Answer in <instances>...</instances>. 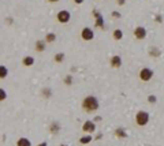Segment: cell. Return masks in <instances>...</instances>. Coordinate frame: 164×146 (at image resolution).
Returning a JSON list of instances; mask_svg holds the SVG:
<instances>
[{
	"label": "cell",
	"instance_id": "cell-6",
	"mask_svg": "<svg viewBox=\"0 0 164 146\" xmlns=\"http://www.w3.org/2000/svg\"><path fill=\"white\" fill-rule=\"evenodd\" d=\"M79 37L82 38V41H93V38H95V32H93L92 28L85 26V28H82Z\"/></svg>",
	"mask_w": 164,
	"mask_h": 146
},
{
	"label": "cell",
	"instance_id": "cell-16",
	"mask_svg": "<svg viewBox=\"0 0 164 146\" xmlns=\"http://www.w3.org/2000/svg\"><path fill=\"white\" fill-rule=\"evenodd\" d=\"M17 146H32V142L29 138L26 137H21L17 139Z\"/></svg>",
	"mask_w": 164,
	"mask_h": 146
},
{
	"label": "cell",
	"instance_id": "cell-29",
	"mask_svg": "<svg viewBox=\"0 0 164 146\" xmlns=\"http://www.w3.org/2000/svg\"><path fill=\"white\" fill-rule=\"evenodd\" d=\"M101 138H103V134H101V133H99L97 135H96L95 138H93V139H96V141H100V139H101Z\"/></svg>",
	"mask_w": 164,
	"mask_h": 146
},
{
	"label": "cell",
	"instance_id": "cell-23",
	"mask_svg": "<svg viewBox=\"0 0 164 146\" xmlns=\"http://www.w3.org/2000/svg\"><path fill=\"white\" fill-rule=\"evenodd\" d=\"M7 97H8V94H7L6 89L0 88V103H3V101H6V100H7Z\"/></svg>",
	"mask_w": 164,
	"mask_h": 146
},
{
	"label": "cell",
	"instance_id": "cell-19",
	"mask_svg": "<svg viewBox=\"0 0 164 146\" xmlns=\"http://www.w3.org/2000/svg\"><path fill=\"white\" fill-rule=\"evenodd\" d=\"M64 59H66L64 52H58V53L54 55V62L55 63H63L64 62Z\"/></svg>",
	"mask_w": 164,
	"mask_h": 146
},
{
	"label": "cell",
	"instance_id": "cell-21",
	"mask_svg": "<svg viewBox=\"0 0 164 146\" xmlns=\"http://www.w3.org/2000/svg\"><path fill=\"white\" fill-rule=\"evenodd\" d=\"M8 77V68L4 64H0V79H6Z\"/></svg>",
	"mask_w": 164,
	"mask_h": 146
},
{
	"label": "cell",
	"instance_id": "cell-5",
	"mask_svg": "<svg viewBox=\"0 0 164 146\" xmlns=\"http://www.w3.org/2000/svg\"><path fill=\"white\" fill-rule=\"evenodd\" d=\"M92 15H93V18H95V28L104 30V29H105V26H104V17L101 15V13L97 11V10H93L92 11Z\"/></svg>",
	"mask_w": 164,
	"mask_h": 146
},
{
	"label": "cell",
	"instance_id": "cell-25",
	"mask_svg": "<svg viewBox=\"0 0 164 146\" xmlns=\"http://www.w3.org/2000/svg\"><path fill=\"white\" fill-rule=\"evenodd\" d=\"M111 17H112L114 19H120V18H122V14L119 13V11H111Z\"/></svg>",
	"mask_w": 164,
	"mask_h": 146
},
{
	"label": "cell",
	"instance_id": "cell-32",
	"mask_svg": "<svg viewBox=\"0 0 164 146\" xmlns=\"http://www.w3.org/2000/svg\"><path fill=\"white\" fill-rule=\"evenodd\" d=\"M37 146H48V142L47 141H43V142H40Z\"/></svg>",
	"mask_w": 164,
	"mask_h": 146
},
{
	"label": "cell",
	"instance_id": "cell-15",
	"mask_svg": "<svg viewBox=\"0 0 164 146\" xmlns=\"http://www.w3.org/2000/svg\"><path fill=\"white\" fill-rule=\"evenodd\" d=\"M40 94H41V97H44V98L49 100L54 93H52V89L51 88H43V89H41V92H40Z\"/></svg>",
	"mask_w": 164,
	"mask_h": 146
},
{
	"label": "cell",
	"instance_id": "cell-9",
	"mask_svg": "<svg viewBox=\"0 0 164 146\" xmlns=\"http://www.w3.org/2000/svg\"><path fill=\"white\" fill-rule=\"evenodd\" d=\"M60 131H62V126L59 122H52L49 127H48V133H49L51 135H58Z\"/></svg>",
	"mask_w": 164,
	"mask_h": 146
},
{
	"label": "cell",
	"instance_id": "cell-18",
	"mask_svg": "<svg viewBox=\"0 0 164 146\" xmlns=\"http://www.w3.org/2000/svg\"><path fill=\"white\" fill-rule=\"evenodd\" d=\"M44 41H45L47 44H52V43H55V41H56V34H55L54 32L47 33V34H45V38H44Z\"/></svg>",
	"mask_w": 164,
	"mask_h": 146
},
{
	"label": "cell",
	"instance_id": "cell-26",
	"mask_svg": "<svg viewBox=\"0 0 164 146\" xmlns=\"http://www.w3.org/2000/svg\"><path fill=\"white\" fill-rule=\"evenodd\" d=\"M101 120H103V118H101V116H99V115H96L95 118H93V122H95V123H100Z\"/></svg>",
	"mask_w": 164,
	"mask_h": 146
},
{
	"label": "cell",
	"instance_id": "cell-7",
	"mask_svg": "<svg viewBox=\"0 0 164 146\" xmlns=\"http://www.w3.org/2000/svg\"><path fill=\"white\" fill-rule=\"evenodd\" d=\"M133 36H134V38H136V40L142 41V40L146 38V36H148V30L144 28V26H137V28L133 30Z\"/></svg>",
	"mask_w": 164,
	"mask_h": 146
},
{
	"label": "cell",
	"instance_id": "cell-11",
	"mask_svg": "<svg viewBox=\"0 0 164 146\" xmlns=\"http://www.w3.org/2000/svg\"><path fill=\"white\" fill-rule=\"evenodd\" d=\"M45 48H47V43L44 40H37L34 43V51L37 53H43L45 51Z\"/></svg>",
	"mask_w": 164,
	"mask_h": 146
},
{
	"label": "cell",
	"instance_id": "cell-3",
	"mask_svg": "<svg viewBox=\"0 0 164 146\" xmlns=\"http://www.w3.org/2000/svg\"><path fill=\"white\" fill-rule=\"evenodd\" d=\"M155 75V73H153V70L152 68H149V67H142L140 71H138V78H140V81L141 82H149L153 78Z\"/></svg>",
	"mask_w": 164,
	"mask_h": 146
},
{
	"label": "cell",
	"instance_id": "cell-10",
	"mask_svg": "<svg viewBox=\"0 0 164 146\" xmlns=\"http://www.w3.org/2000/svg\"><path fill=\"white\" fill-rule=\"evenodd\" d=\"M122 58L119 55H114V56H111V59H110V66L112 67V68H120L122 67Z\"/></svg>",
	"mask_w": 164,
	"mask_h": 146
},
{
	"label": "cell",
	"instance_id": "cell-24",
	"mask_svg": "<svg viewBox=\"0 0 164 146\" xmlns=\"http://www.w3.org/2000/svg\"><path fill=\"white\" fill-rule=\"evenodd\" d=\"M146 100H148V103L151 104V105H155V104L157 103V97H156L155 94H149Z\"/></svg>",
	"mask_w": 164,
	"mask_h": 146
},
{
	"label": "cell",
	"instance_id": "cell-13",
	"mask_svg": "<svg viewBox=\"0 0 164 146\" xmlns=\"http://www.w3.org/2000/svg\"><path fill=\"white\" fill-rule=\"evenodd\" d=\"M34 63H36V59L33 56H23L22 58V66L25 67H32L34 66Z\"/></svg>",
	"mask_w": 164,
	"mask_h": 146
},
{
	"label": "cell",
	"instance_id": "cell-14",
	"mask_svg": "<svg viewBox=\"0 0 164 146\" xmlns=\"http://www.w3.org/2000/svg\"><path fill=\"white\" fill-rule=\"evenodd\" d=\"M93 141V135H82L79 139H78V142H79V143L82 145V146H86V145H89L90 143V142Z\"/></svg>",
	"mask_w": 164,
	"mask_h": 146
},
{
	"label": "cell",
	"instance_id": "cell-33",
	"mask_svg": "<svg viewBox=\"0 0 164 146\" xmlns=\"http://www.w3.org/2000/svg\"><path fill=\"white\" fill-rule=\"evenodd\" d=\"M47 2H49V3H58V2H60V0H47Z\"/></svg>",
	"mask_w": 164,
	"mask_h": 146
},
{
	"label": "cell",
	"instance_id": "cell-12",
	"mask_svg": "<svg viewBox=\"0 0 164 146\" xmlns=\"http://www.w3.org/2000/svg\"><path fill=\"white\" fill-rule=\"evenodd\" d=\"M114 135L116 137V138H119V139H126L129 135H127V131H126L123 127H116L115 128V131H114Z\"/></svg>",
	"mask_w": 164,
	"mask_h": 146
},
{
	"label": "cell",
	"instance_id": "cell-34",
	"mask_svg": "<svg viewBox=\"0 0 164 146\" xmlns=\"http://www.w3.org/2000/svg\"><path fill=\"white\" fill-rule=\"evenodd\" d=\"M59 146H69V145H66V143H60V145H59Z\"/></svg>",
	"mask_w": 164,
	"mask_h": 146
},
{
	"label": "cell",
	"instance_id": "cell-17",
	"mask_svg": "<svg viewBox=\"0 0 164 146\" xmlns=\"http://www.w3.org/2000/svg\"><path fill=\"white\" fill-rule=\"evenodd\" d=\"M148 55L151 56V58H159V56L161 55V52H160V49L157 47H151V48H149Z\"/></svg>",
	"mask_w": 164,
	"mask_h": 146
},
{
	"label": "cell",
	"instance_id": "cell-22",
	"mask_svg": "<svg viewBox=\"0 0 164 146\" xmlns=\"http://www.w3.org/2000/svg\"><path fill=\"white\" fill-rule=\"evenodd\" d=\"M73 82H74V78H73L71 74H67V75L63 78V83H64L66 86H71Z\"/></svg>",
	"mask_w": 164,
	"mask_h": 146
},
{
	"label": "cell",
	"instance_id": "cell-2",
	"mask_svg": "<svg viewBox=\"0 0 164 146\" xmlns=\"http://www.w3.org/2000/svg\"><path fill=\"white\" fill-rule=\"evenodd\" d=\"M149 120H151V116H149V113L146 111L141 109L136 113V116H134V122H136V124L138 127H145L149 123Z\"/></svg>",
	"mask_w": 164,
	"mask_h": 146
},
{
	"label": "cell",
	"instance_id": "cell-31",
	"mask_svg": "<svg viewBox=\"0 0 164 146\" xmlns=\"http://www.w3.org/2000/svg\"><path fill=\"white\" fill-rule=\"evenodd\" d=\"M73 2H74V4H82L85 0H73Z\"/></svg>",
	"mask_w": 164,
	"mask_h": 146
},
{
	"label": "cell",
	"instance_id": "cell-20",
	"mask_svg": "<svg viewBox=\"0 0 164 146\" xmlns=\"http://www.w3.org/2000/svg\"><path fill=\"white\" fill-rule=\"evenodd\" d=\"M112 38L115 41H120L123 38V30H120V29H115L112 32Z\"/></svg>",
	"mask_w": 164,
	"mask_h": 146
},
{
	"label": "cell",
	"instance_id": "cell-28",
	"mask_svg": "<svg viewBox=\"0 0 164 146\" xmlns=\"http://www.w3.org/2000/svg\"><path fill=\"white\" fill-rule=\"evenodd\" d=\"M116 6H119V7L126 6V0H116Z\"/></svg>",
	"mask_w": 164,
	"mask_h": 146
},
{
	"label": "cell",
	"instance_id": "cell-27",
	"mask_svg": "<svg viewBox=\"0 0 164 146\" xmlns=\"http://www.w3.org/2000/svg\"><path fill=\"white\" fill-rule=\"evenodd\" d=\"M155 22H159V23H161V22H163V17L160 15V14H157V15L155 17Z\"/></svg>",
	"mask_w": 164,
	"mask_h": 146
},
{
	"label": "cell",
	"instance_id": "cell-1",
	"mask_svg": "<svg viewBox=\"0 0 164 146\" xmlns=\"http://www.w3.org/2000/svg\"><path fill=\"white\" fill-rule=\"evenodd\" d=\"M81 107H82V109L86 112V113H93V112H96L100 108V101H99V98L96 96L89 94V96H86L84 100H82Z\"/></svg>",
	"mask_w": 164,
	"mask_h": 146
},
{
	"label": "cell",
	"instance_id": "cell-4",
	"mask_svg": "<svg viewBox=\"0 0 164 146\" xmlns=\"http://www.w3.org/2000/svg\"><path fill=\"white\" fill-rule=\"evenodd\" d=\"M56 21L62 25H67L70 21H71V14H70L69 10H60L56 14Z\"/></svg>",
	"mask_w": 164,
	"mask_h": 146
},
{
	"label": "cell",
	"instance_id": "cell-8",
	"mask_svg": "<svg viewBox=\"0 0 164 146\" xmlns=\"http://www.w3.org/2000/svg\"><path fill=\"white\" fill-rule=\"evenodd\" d=\"M96 131V123L93 120H85L82 124V133L84 134H93Z\"/></svg>",
	"mask_w": 164,
	"mask_h": 146
},
{
	"label": "cell",
	"instance_id": "cell-30",
	"mask_svg": "<svg viewBox=\"0 0 164 146\" xmlns=\"http://www.w3.org/2000/svg\"><path fill=\"white\" fill-rule=\"evenodd\" d=\"M13 22H14V19H13L11 17H8V18L6 19V23H8V25H13Z\"/></svg>",
	"mask_w": 164,
	"mask_h": 146
}]
</instances>
